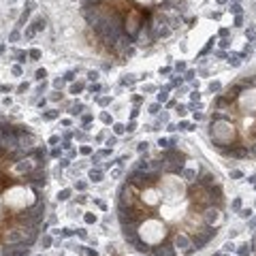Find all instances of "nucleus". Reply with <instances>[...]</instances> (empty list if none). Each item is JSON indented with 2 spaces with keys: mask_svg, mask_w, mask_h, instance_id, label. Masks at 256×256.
Listing matches in <instances>:
<instances>
[{
  "mask_svg": "<svg viewBox=\"0 0 256 256\" xmlns=\"http://www.w3.org/2000/svg\"><path fill=\"white\" fill-rule=\"evenodd\" d=\"M45 147L24 126H0V256H28L45 218Z\"/></svg>",
  "mask_w": 256,
  "mask_h": 256,
  "instance_id": "2",
  "label": "nucleus"
},
{
  "mask_svg": "<svg viewBox=\"0 0 256 256\" xmlns=\"http://www.w3.org/2000/svg\"><path fill=\"white\" fill-rule=\"evenodd\" d=\"M233 209H241V199H235V201H233Z\"/></svg>",
  "mask_w": 256,
  "mask_h": 256,
  "instance_id": "10",
  "label": "nucleus"
},
{
  "mask_svg": "<svg viewBox=\"0 0 256 256\" xmlns=\"http://www.w3.org/2000/svg\"><path fill=\"white\" fill-rule=\"evenodd\" d=\"M58 256H98V252L83 243H66V247Z\"/></svg>",
  "mask_w": 256,
  "mask_h": 256,
  "instance_id": "4",
  "label": "nucleus"
},
{
  "mask_svg": "<svg viewBox=\"0 0 256 256\" xmlns=\"http://www.w3.org/2000/svg\"><path fill=\"white\" fill-rule=\"evenodd\" d=\"M237 254H239V256H250V254H252V243H243V245H239Z\"/></svg>",
  "mask_w": 256,
  "mask_h": 256,
  "instance_id": "5",
  "label": "nucleus"
},
{
  "mask_svg": "<svg viewBox=\"0 0 256 256\" xmlns=\"http://www.w3.org/2000/svg\"><path fill=\"white\" fill-rule=\"evenodd\" d=\"M230 11H233V13H241V7H239V5H233Z\"/></svg>",
  "mask_w": 256,
  "mask_h": 256,
  "instance_id": "11",
  "label": "nucleus"
},
{
  "mask_svg": "<svg viewBox=\"0 0 256 256\" xmlns=\"http://www.w3.org/2000/svg\"><path fill=\"white\" fill-rule=\"evenodd\" d=\"M254 256H256V252H254Z\"/></svg>",
  "mask_w": 256,
  "mask_h": 256,
  "instance_id": "13",
  "label": "nucleus"
},
{
  "mask_svg": "<svg viewBox=\"0 0 256 256\" xmlns=\"http://www.w3.org/2000/svg\"><path fill=\"white\" fill-rule=\"evenodd\" d=\"M115 133H117V135H119V133H124V126H122V124H117V126H115Z\"/></svg>",
  "mask_w": 256,
  "mask_h": 256,
  "instance_id": "12",
  "label": "nucleus"
},
{
  "mask_svg": "<svg viewBox=\"0 0 256 256\" xmlns=\"http://www.w3.org/2000/svg\"><path fill=\"white\" fill-rule=\"evenodd\" d=\"M239 216H241V218H250V216H252V209H239Z\"/></svg>",
  "mask_w": 256,
  "mask_h": 256,
  "instance_id": "7",
  "label": "nucleus"
},
{
  "mask_svg": "<svg viewBox=\"0 0 256 256\" xmlns=\"http://www.w3.org/2000/svg\"><path fill=\"white\" fill-rule=\"evenodd\" d=\"M124 241L145 256H192L224 222V190L182 150L141 160L117 190Z\"/></svg>",
  "mask_w": 256,
  "mask_h": 256,
  "instance_id": "1",
  "label": "nucleus"
},
{
  "mask_svg": "<svg viewBox=\"0 0 256 256\" xmlns=\"http://www.w3.org/2000/svg\"><path fill=\"white\" fill-rule=\"evenodd\" d=\"M209 139L226 158H256V73L241 75L224 94L216 96Z\"/></svg>",
  "mask_w": 256,
  "mask_h": 256,
  "instance_id": "3",
  "label": "nucleus"
},
{
  "mask_svg": "<svg viewBox=\"0 0 256 256\" xmlns=\"http://www.w3.org/2000/svg\"><path fill=\"white\" fill-rule=\"evenodd\" d=\"M90 177H92L94 182H100V177H102V173H100V171H92V173H90Z\"/></svg>",
  "mask_w": 256,
  "mask_h": 256,
  "instance_id": "6",
  "label": "nucleus"
},
{
  "mask_svg": "<svg viewBox=\"0 0 256 256\" xmlns=\"http://www.w3.org/2000/svg\"><path fill=\"white\" fill-rule=\"evenodd\" d=\"M228 62H230L233 66H239V58H237V56H233V58H228Z\"/></svg>",
  "mask_w": 256,
  "mask_h": 256,
  "instance_id": "9",
  "label": "nucleus"
},
{
  "mask_svg": "<svg viewBox=\"0 0 256 256\" xmlns=\"http://www.w3.org/2000/svg\"><path fill=\"white\" fill-rule=\"evenodd\" d=\"M68 194H71L68 190H62V192L58 194V199H60V201H66V199H68Z\"/></svg>",
  "mask_w": 256,
  "mask_h": 256,
  "instance_id": "8",
  "label": "nucleus"
}]
</instances>
